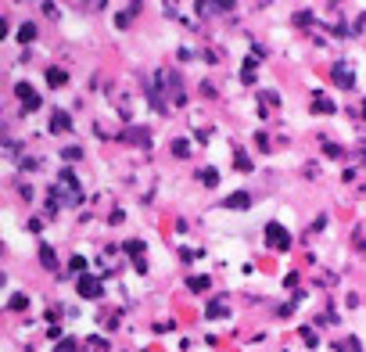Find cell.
<instances>
[{
	"label": "cell",
	"instance_id": "cell-16",
	"mask_svg": "<svg viewBox=\"0 0 366 352\" xmlns=\"http://www.w3.org/2000/svg\"><path fill=\"white\" fill-rule=\"evenodd\" d=\"M68 270H72V273H83V270H86V259H83V255H72V259H68Z\"/></svg>",
	"mask_w": 366,
	"mask_h": 352
},
{
	"label": "cell",
	"instance_id": "cell-5",
	"mask_svg": "<svg viewBox=\"0 0 366 352\" xmlns=\"http://www.w3.org/2000/svg\"><path fill=\"white\" fill-rule=\"evenodd\" d=\"M50 129H54V133H68V129H72V115L58 108V112L50 115Z\"/></svg>",
	"mask_w": 366,
	"mask_h": 352
},
{
	"label": "cell",
	"instance_id": "cell-14",
	"mask_svg": "<svg viewBox=\"0 0 366 352\" xmlns=\"http://www.w3.org/2000/svg\"><path fill=\"white\" fill-rule=\"evenodd\" d=\"M187 288H190V291H208V277H190Z\"/></svg>",
	"mask_w": 366,
	"mask_h": 352
},
{
	"label": "cell",
	"instance_id": "cell-15",
	"mask_svg": "<svg viewBox=\"0 0 366 352\" xmlns=\"http://www.w3.org/2000/svg\"><path fill=\"white\" fill-rule=\"evenodd\" d=\"M126 252L133 259H144V241H126Z\"/></svg>",
	"mask_w": 366,
	"mask_h": 352
},
{
	"label": "cell",
	"instance_id": "cell-3",
	"mask_svg": "<svg viewBox=\"0 0 366 352\" xmlns=\"http://www.w3.org/2000/svg\"><path fill=\"white\" fill-rule=\"evenodd\" d=\"M266 237H269V245L277 248V252H283V248L291 245V234H287L280 223H269V227H266Z\"/></svg>",
	"mask_w": 366,
	"mask_h": 352
},
{
	"label": "cell",
	"instance_id": "cell-2",
	"mask_svg": "<svg viewBox=\"0 0 366 352\" xmlns=\"http://www.w3.org/2000/svg\"><path fill=\"white\" fill-rule=\"evenodd\" d=\"M76 291H79V299H100V281L83 273V277L76 281Z\"/></svg>",
	"mask_w": 366,
	"mask_h": 352
},
{
	"label": "cell",
	"instance_id": "cell-9",
	"mask_svg": "<svg viewBox=\"0 0 366 352\" xmlns=\"http://www.w3.org/2000/svg\"><path fill=\"white\" fill-rule=\"evenodd\" d=\"M47 83H50V87H65V83H68V72L65 69H47Z\"/></svg>",
	"mask_w": 366,
	"mask_h": 352
},
{
	"label": "cell",
	"instance_id": "cell-1",
	"mask_svg": "<svg viewBox=\"0 0 366 352\" xmlns=\"http://www.w3.org/2000/svg\"><path fill=\"white\" fill-rule=\"evenodd\" d=\"M15 94H18V101H22V112H36V108L43 105L40 94H36L29 83H15Z\"/></svg>",
	"mask_w": 366,
	"mask_h": 352
},
{
	"label": "cell",
	"instance_id": "cell-13",
	"mask_svg": "<svg viewBox=\"0 0 366 352\" xmlns=\"http://www.w3.org/2000/svg\"><path fill=\"white\" fill-rule=\"evenodd\" d=\"M198 180H201V183H205V187H216V180H219V173H216V169H201V173H198Z\"/></svg>",
	"mask_w": 366,
	"mask_h": 352
},
{
	"label": "cell",
	"instance_id": "cell-12",
	"mask_svg": "<svg viewBox=\"0 0 366 352\" xmlns=\"http://www.w3.org/2000/svg\"><path fill=\"white\" fill-rule=\"evenodd\" d=\"M313 112L331 115V112H334V101H327V97H319V94H316V101H313Z\"/></svg>",
	"mask_w": 366,
	"mask_h": 352
},
{
	"label": "cell",
	"instance_id": "cell-22",
	"mask_svg": "<svg viewBox=\"0 0 366 352\" xmlns=\"http://www.w3.org/2000/svg\"><path fill=\"white\" fill-rule=\"evenodd\" d=\"M25 305H29V299H25V295H15V299H11V309H25Z\"/></svg>",
	"mask_w": 366,
	"mask_h": 352
},
{
	"label": "cell",
	"instance_id": "cell-11",
	"mask_svg": "<svg viewBox=\"0 0 366 352\" xmlns=\"http://www.w3.org/2000/svg\"><path fill=\"white\" fill-rule=\"evenodd\" d=\"M255 69H259V65H255V54H251V58L244 61V69H241V79L244 83H255Z\"/></svg>",
	"mask_w": 366,
	"mask_h": 352
},
{
	"label": "cell",
	"instance_id": "cell-17",
	"mask_svg": "<svg viewBox=\"0 0 366 352\" xmlns=\"http://www.w3.org/2000/svg\"><path fill=\"white\" fill-rule=\"evenodd\" d=\"M187 151H190L187 141H172V155H176V158H187Z\"/></svg>",
	"mask_w": 366,
	"mask_h": 352
},
{
	"label": "cell",
	"instance_id": "cell-7",
	"mask_svg": "<svg viewBox=\"0 0 366 352\" xmlns=\"http://www.w3.org/2000/svg\"><path fill=\"white\" fill-rule=\"evenodd\" d=\"M226 313H230V305H226V302H208L205 317H208V320H219V317H226Z\"/></svg>",
	"mask_w": 366,
	"mask_h": 352
},
{
	"label": "cell",
	"instance_id": "cell-8",
	"mask_svg": "<svg viewBox=\"0 0 366 352\" xmlns=\"http://www.w3.org/2000/svg\"><path fill=\"white\" fill-rule=\"evenodd\" d=\"M40 263L47 266V270H58V259H54V248L50 245H40Z\"/></svg>",
	"mask_w": 366,
	"mask_h": 352
},
{
	"label": "cell",
	"instance_id": "cell-19",
	"mask_svg": "<svg viewBox=\"0 0 366 352\" xmlns=\"http://www.w3.org/2000/svg\"><path fill=\"white\" fill-rule=\"evenodd\" d=\"M54 352H76V341H72V338H61V341H58V349H54Z\"/></svg>",
	"mask_w": 366,
	"mask_h": 352
},
{
	"label": "cell",
	"instance_id": "cell-18",
	"mask_svg": "<svg viewBox=\"0 0 366 352\" xmlns=\"http://www.w3.org/2000/svg\"><path fill=\"white\" fill-rule=\"evenodd\" d=\"M337 352H359V341H355V338L341 341V345H337Z\"/></svg>",
	"mask_w": 366,
	"mask_h": 352
},
{
	"label": "cell",
	"instance_id": "cell-10",
	"mask_svg": "<svg viewBox=\"0 0 366 352\" xmlns=\"http://www.w3.org/2000/svg\"><path fill=\"white\" fill-rule=\"evenodd\" d=\"M33 40H36V25L25 22L22 29H18V43H33Z\"/></svg>",
	"mask_w": 366,
	"mask_h": 352
},
{
	"label": "cell",
	"instance_id": "cell-21",
	"mask_svg": "<svg viewBox=\"0 0 366 352\" xmlns=\"http://www.w3.org/2000/svg\"><path fill=\"white\" fill-rule=\"evenodd\" d=\"M323 151H327V155H331V158H341V147H337V144H331V141H327V144H323Z\"/></svg>",
	"mask_w": 366,
	"mask_h": 352
},
{
	"label": "cell",
	"instance_id": "cell-20",
	"mask_svg": "<svg viewBox=\"0 0 366 352\" xmlns=\"http://www.w3.org/2000/svg\"><path fill=\"white\" fill-rule=\"evenodd\" d=\"M79 155H83V151H79V147H65V151H61V158H65V162H76Z\"/></svg>",
	"mask_w": 366,
	"mask_h": 352
},
{
	"label": "cell",
	"instance_id": "cell-6",
	"mask_svg": "<svg viewBox=\"0 0 366 352\" xmlns=\"http://www.w3.org/2000/svg\"><path fill=\"white\" fill-rule=\"evenodd\" d=\"M251 205V198L244 191H237V194H230V198H226V209H248Z\"/></svg>",
	"mask_w": 366,
	"mask_h": 352
},
{
	"label": "cell",
	"instance_id": "cell-24",
	"mask_svg": "<svg viewBox=\"0 0 366 352\" xmlns=\"http://www.w3.org/2000/svg\"><path fill=\"white\" fill-rule=\"evenodd\" d=\"M363 119H366V101H363Z\"/></svg>",
	"mask_w": 366,
	"mask_h": 352
},
{
	"label": "cell",
	"instance_id": "cell-23",
	"mask_svg": "<svg viewBox=\"0 0 366 352\" xmlns=\"http://www.w3.org/2000/svg\"><path fill=\"white\" fill-rule=\"evenodd\" d=\"M237 169H241V173H248V169H251V162L244 158V155H237Z\"/></svg>",
	"mask_w": 366,
	"mask_h": 352
},
{
	"label": "cell",
	"instance_id": "cell-4",
	"mask_svg": "<svg viewBox=\"0 0 366 352\" xmlns=\"http://www.w3.org/2000/svg\"><path fill=\"white\" fill-rule=\"evenodd\" d=\"M334 83H337L341 90H349L352 83H355V72L349 69V65H334Z\"/></svg>",
	"mask_w": 366,
	"mask_h": 352
}]
</instances>
